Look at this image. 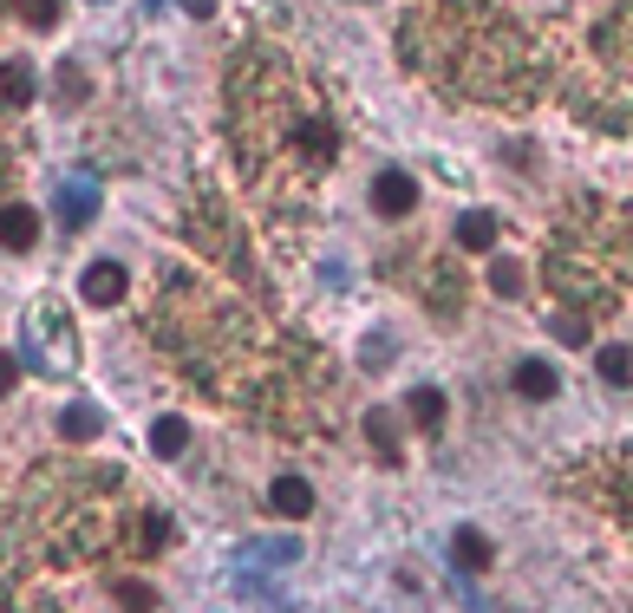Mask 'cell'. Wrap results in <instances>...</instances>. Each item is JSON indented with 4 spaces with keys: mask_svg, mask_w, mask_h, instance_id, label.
I'll list each match as a JSON object with an SVG mask.
<instances>
[{
    "mask_svg": "<svg viewBox=\"0 0 633 613\" xmlns=\"http://www.w3.org/2000/svg\"><path fill=\"white\" fill-rule=\"evenodd\" d=\"M595 366H601V379H608V385H633V353H628V346H601V359H595Z\"/></svg>",
    "mask_w": 633,
    "mask_h": 613,
    "instance_id": "cell-15",
    "label": "cell"
},
{
    "mask_svg": "<svg viewBox=\"0 0 633 613\" xmlns=\"http://www.w3.org/2000/svg\"><path fill=\"white\" fill-rule=\"evenodd\" d=\"M78 287H85L92 307H118V294H124V268H118V261H92Z\"/></svg>",
    "mask_w": 633,
    "mask_h": 613,
    "instance_id": "cell-3",
    "label": "cell"
},
{
    "mask_svg": "<svg viewBox=\"0 0 633 613\" xmlns=\"http://www.w3.org/2000/svg\"><path fill=\"white\" fill-rule=\"evenodd\" d=\"M92 216H98V183H92V170L59 176V222H65V235L92 229Z\"/></svg>",
    "mask_w": 633,
    "mask_h": 613,
    "instance_id": "cell-1",
    "label": "cell"
},
{
    "mask_svg": "<svg viewBox=\"0 0 633 613\" xmlns=\"http://www.w3.org/2000/svg\"><path fill=\"white\" fill-rule=\"evenodd\" d=\"M549 327H556V340H562V346H588V327H582V314H556Z\"/></svg>",
    "mask_w": 633,
    "mask_h": 613,
    "instance_id": "cell-18",
    "label": "cell"
},
{
    "mask_svg": "<svg viewBox=\"0 0 633 613\" xmlns=\"http://www.w3.org/2000/svg\"><path fill=\"white\" fill-rule=\"evenodd\" d=\"M490 555H497V549L484 542V529H458V536H451V562H458V575H484Z\"/></svg>",
    "mask_w": 633,
    "mask_h": 613,
    "instance_id": "cell-7",
    "label": "cell"
},
{
    "mask_svg": "<svg viewBox=\"0 0 633 613\" xmlns=\"http://www.w3.org/2000/svg\"><path fill=\"white\" fill-rule=\"evenodd\" d=\"M366 438H373V451H379L386 464L405 457V451H399V431H392V412H373V418H366Z\"/></svg>",
    "mask_w": 633,
    "mask_h": 613,
    "instance_id": "cell-14",
    "label": "cell"
},
{
    "mask_svg": "<svg viewBox=\"0 0 633 613\" xmlns=\"http://www.w3.org/2000/svg\"><path fill=\"white\" fill-rule=\"evenodd\" d=\"M85 91H92V85H85V72H78V65H59V98H72V105H78Z\"/></svg>",
    "mask_w": 633,
    "mask_h": 613,
    "instance_id": "cell-19",
    "label": "cell"
},
{
    "mask_svg": "<svg viewBox=\"0 0 633 613\" xmlns=\"http://www.w3.org/2000/svg\"><path fill=\"white\" fill-rule=\"evenodd\" d=\"M360 359H366V366H386V359H392V340H386V333H373V340L360 346Z\"/></svg>",
    "mask_w": 633,
    "mask_h": 613,
    "instance_id": "cell-21",
    "label": "cell"
},
{
    "mask_svg": "<svg viewBox=\"0 0 633 613\" xmlns=\"http://www.w3.org/2000/svg\"><path fill=\"white\" fill-rule=\"evenodd\" d=\"M150 451H157V457H183V451H190V425H183V418H157V425H150Z\"/></svg>",
    "mask_w": 633,
    "mask_h": 613,
    "instance_id": "cell-12",
    "label": "cell"
},
{
    "mask_svg": "<svg viewBox=\"0 0 633 613\" xmlns=\"http://www.w3.org/2000/svg\"><path fill=\"white\" fill-rule=\"evenodd\" d=\"M13 379H20V359H13V353H0V392H13Z\"/></svg>",
    "mask_w": 633,
    "mask_h": 613,
    "instance_id": "cell-23",
    "label": "cell"
},
{
    "mask_svg": "<svg viewBox=\"0 0 633 613\" xmlns=\"http://www.w3.org/2000/svg\"><path fill=\"white\" fill-rule=\"evenodd\" d=\"M373 209H379V216H412V209H418V183H412L405 170H379V176H373Z\"/></svg>",
    "mask_w": 633,
    "mask_h": 613,
    "instance_id": "cell-2",
    "label": "cell"
},
{
    "mask_svg": "<svg viewBox=\"0 0 633 613\" xmlns=\"http://www.w3.org/2000/svg\"><path fill=\"white\" fill-rule=\"evenodd\" d=\"M0 105H13V111L33 105V65H26V59H7V65H0Z\"/></svg>",
    "mask_w": 633,
    "mask_h": 613,
    "instance_id": "cell-10",
    "label": "cell"
},
{
    "mask_svg": "<svg viewBox=\"0 0 633 613\" xmlns=\"http://www.w3.org/2000/svg\"><path fill=\"white\" fill-rule=\"evenodd\" d=\"M170 536H176V529H170V523H163V516H150V523H144V549H163V542H170Z\"/></svg>",
    "mask_w": 633,
    "mask_h": 613,
    "instance_id": "cell-22",
    "label": "cell"
},
{
    "mask_svg": "<svg viewBox=\"0 0 633 613\" xmlns=\"http://www.w3.org/2000/svg\"><path fill=\"white\" fill-rule=\"evenodd\" d=\"M510 385H516V399H556V392H562V379H556L549 359H523Z\"/></svg>",
    "mask_w": 633,
    "mask_h": 613,
    "instance_id": "cell-6",
    "label": "cell"
},
{
    "mask_svg": "<svg viewBox=\"0 0 633 613\" xmlns=\"http://www.w3.org/2000/svg\"><path fill=\"white\" fill-rule=\"evenodd\" d=\"M490 242H497V216H484V209L458 216V248H464V255H484Z\"/></svg>",
    "mask_w": 633,
    "mask_h": 613,
    "instance_id": "cell-8",
    "label": "cell"
},
{
    "mask_svg": "<svg viewBox=\"0 0 633 613\" xmlns=\"http://www.w3.org/2000/svg\"><path fill=\"white\" fill-rule=\"evenodd\" d=\"M39 242V216L26 203H0V248H33Z\"/></svg>",
    "mask_w": 633,
    "mask_h": 613,
    "instance_id": "cell-5",
    "label": "cell"
},
{
    "mask_svg": "<svg viewBox=\"0 0 633 613\" xmlns=\"http://www.w3.org/2000/svg\"><path fill=\"white\" fill-rule=\"evenodd\" d=\"M405 412H412V418H418L425 431H438L451 405H445V392H438V385H412V392H405Z\"/></svg>",
    "mask_w": 633,
    "mask_h": 613,
    "instance_id": "cell-9",
    "label": "cell"
},
{
    "mask_svg": "<svg viewBox=\"0 0 633 613\" xmlns=\"http://www.w3.org/2000/svg\"><path fill=\"white\" fill-rule=\"evenodd\" d=\"M268 510L301 523V516H314V490H307L301 477H275V483H268Z\"/></svg>",
    "mask_w": 633,
    "mask_h": 613,
    "instance_id": "cell-4",
    "label": "cell"
},
{
    "mask_svg": "<svg viewBox=\"0 0 633 613\" xmlns=\"http://www.w3.org/2000/svg\"><path fill=\"white\" fill-rule=\"evenodd\" d=\"M294 555H301V542H294V536H268V542H255V549H248V562H294Z\"/></svg>",
    "mask_w": 633,
    "mask_h": 613,
    "instance_id": "cell-16",
    "label": "cell"
},
{
    "mask_svg": "<svg viewBox=\"0 0 633 613\" xmlns=\"http://www.w3.org/2000/svg\"><path fill=\"white\" fill-rule=\"evenodd\" d=\"M13 7H20V20H26L33 33H46V26L59 20V0H13Z\"/></svg>",
    "mask_w": 633,
    "mask_h": 613,
    "instance_id": "cell-17",
    "label": "cell"
},
{
    "mask_svg": "<svg viewBox=\"0 0 633 613\" xmlns=\"http://www.w3.org/2000/svg\"><path fill=\"white\" fill-rule=\"evenodd\" d=\"M490 287H497L503 301H523V294H529V274H523V261H516V255H497V261H490Z\"/></svg>",
    "mask_w": 633,
    "mask_h": 613,
    "instance_id": "cell-11",
    "label": "cell"
},
{
    "mask_svg": "<svg viewBox=\"0 0 633 613\" xmlns=\"http://www.w3.org/2000/svg\"><path fill=\"white\" fill-rule=\"evenodd\" d=\"M59 438H72V444L98 438V412H92V405H65V412H59Z\"/></svg>",
    "mask_w": 633,
    "mask_h": 613,
    "instance_id": "cell-13",
    "label": "cell"
},
{
    "mask_svg": "<svg viewBox=\"0 0 633 613\" xmlns=\"http://www.w3.org/2000/svg\"><path fill=\"white\" fill-rule=\"evenodd\" d=\"M183 7H190L196 20H209V13H216V0H183Z\"/></svg>",
    "mask_w": 633,
    "mask_h": 613,
    "instance_id": "cell-24",
    "label": "cell"
},
{
    "mask_svg": "<svg viewBox=\"0 0 633 613\" xmlns=\"http://www.w3.org/2000/svg\"><path fill=\"white\" fill-rule=\"evenodd\" d=\"M111 594H118V601H131V608H157V594H150L144 581H111Z\"/></svg>",
    "mask_w": 633,
    "mask_h": 613,
    "instance_id": "cell-20",
    "label": "cell"
}]
</instances>
